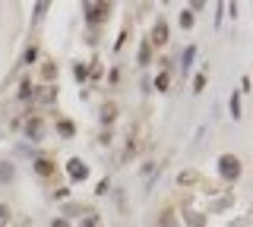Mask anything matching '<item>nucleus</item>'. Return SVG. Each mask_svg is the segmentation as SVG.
Here are the masks:
<instances>
[{
	"instance_id": "1",
	"label": "nucleus",
	"mask_w": 253,
	"mask_h": 227,
	"mask_svg": "<svg viewBox=\"0 0 253 227\" xmlns=\"http://www.w3.org/2000/svg\"><path fill=\"white\" fill-rule=\"evenodd\" d=\"M218 170H222L225 180H237L241 177V161H237L234 155H222L218 158Z\"/></svg>"
},
{
	"instance_id": "2",
	"label": "nucleus",
	"mask_w": 253,
	"mask_h": 227,
	"mask_svg": "<svg viewBox=\"0 0 253 227\" xmlns=\"http://www.w3.org/2000/svg\"><path fill=\"white\" fill-rule=\"evenodd\" d=\"M105 16H108V3H85V19H89L92 25L102 22Z\"/></svg>"
},
{
	"instance_id": "3",
	"label": "nucleus",
	"mask_w": 253,
	"mask_h": 227,
	"mask_svg": "<svg viewBox=\"0 0 253 227\" xmlns=\"http://www.w3.org/2000/svg\"><path fill=\"white\" fill-rule=\"evenodd\" d=\"M66 170H70L73 180H85V177H89V164H83L79 158H73V161L66 164Z\"/></svg>"
},
{
	"instance_id": "4",
	"label": "nucleus",
	"mask_w": 253,
	"mask_h": 227,
	"mask_svg": "<svg viewBox=\"0 0 253 227\" xmlns=\"http://www.w3.org/2000/svg\"><path fill=\"white\" fill-rule=\"evenodd\" d=\"M152 41H155L158 48H162V44L168 41V25H165L162 19H158V22H155V29H152V38H149V44H152Z\"/></svg>"
},
{
	"instance_id": "5",
	"label": "nucleus",
	"mask_w": 253,
	"mask_h": 227,
	"mask_svg": "<svg viewBox=\"0 0 253 227\" xmlns=\"http://www.w3.org/2000/svg\"><path fill=\"white\" fill-rule=\"evenodd\" d=\"M114 117H117V104H114V101H108V104L102 108V123H111Z\"/></svg>"
},
{
	"instance_id": "6",
	"label": "nucleus",
	"mask_w": 253,
	"mask_h": 227,
	"mask_svg": "<svg viewBox=\"0 0 253 227\" xmlns=\"http://www.w3.org/2000/svg\"><path fill=\"white\" fill-rule=\"evenodd\" d=\"M177 183H181V186H193V183H199V173L196 170H184L181 177H177Z\"/></svg>"
},
{
	"instance_id": "7",
	"label": "nucleus",
	"mask_w": 253,
	"mask_h": 227,
	"mask_svg": "<svg viewBox=\"0 0 253 227\" xmlns=\"http://www.w3.org/2000/svg\"><path fill=\"white\" fill-rule=\"evenodd\" d=\"M25 130H29V136H32V139H42V120H38V117H32Z\"/></svg>"
},
{
	"instance_id": "8",
	"label": "nucleus",
	"mask_w": 253,
	"mask_h": 227,
	"mask_svg": "<svg viewBox=\"0 0 253 227\" xmlns=\"http://www.w3.org/2000/svg\"><path fill=\"white\" fill-rule=\"evenodd\" d=\"M35 170H38V173H42V177H48V173H51V170H54V164H51V161H48V158H38V161H35Z\"/></svg>"
},
{
	"instance_id": "9",
	"label": "nucleus",
	"mask_w": 253,
	"mask_h": 227,
	"mask_svg": "<svg viewBox=\"0 0 253 227\" xmlns=\"http://www.w3.org/2000/svg\"><path fill=\"white\" fill-rule=\"evenodd\" d=\"M149 57H152V44L143 41V48H139V63H149Z\"/></svg>"
},
{
	"instance_id": "10",
	"label": "nucleus",
	"mask_w": 253,
	"mask_h": 227,
	"mask_svg": "<svg viewBox=\"0 0 253 227\" xmlns=\"http://www.w3.org/2000/svg\"><path fill=\"white\" fill-rule=\"evenodd\" d=\"M193 57H196V48H187V51H184V63H181L184 70H187V66L193 63Z\"/></svg>"
},
{
	"instance_id": "11",
	"label": "nucleus",
	"mask_w": 253,
	"mask_h": 227,
	"mask_svg": "<svg viewBox=\"0 0 253 227\" xmlns=\"http://www.w3.org/2000/svg\"><path fill=\"white\" fill-rule=\"evenodd\" d=\"M206 85V73H196V79H193V92H203Z\"/></svg>"
},
{
	"instance_id": "12",
	"label": "nucleus",
	"mask_w": 253,
	"mask_h": 227,
	"mask_svg": "<svg viewBox=\"0 0 253 227\" xmlns=\"http://www.w3.org/2000/svg\"><path fill=\"white\" fill-rule=\"evenodd\" d=\"M0 180H13V164H0Z\"/></svg>"
},
{
	"instance_id": "13",
	"label": "nucleus",
	"mask_w": 253,
	"mask_h": 227,
	"mask_svg": "<svg viewBox=\"0 0 253 227\" xmlns=\"http://www.w3.org/2000/svg\"><path fill=\"white\" fill-rule=\"evenodd\" d=\"M155 89H158V92H165V89H168V73H162V76L155 79Z\"/></svg>"
},
{
	"instance_id": "14",
	"label": "nucleus",
	"mask_w": 253,
	"mask_h": 227,
	"mask_svg": "<svg viewBox=\"0 0 253 227\" xmlns=\"http://www.w3.org/2000/svg\"><path fill=\"white\" fill-rule=\"evenodd\" d=\"M6 224H10V208L0 205V227H6Z\"/></svg>"
},
{
	"instance_id": "15",
	"label": "nucleus",
	"mask_w": 253,
	"mask_h": 227,
	"mask_svg": "<svg viewBox=\"0 0 253 227\" xmlns=\"http://www.w3.org/2000/svg\"><path fill=\"white\" fill-rule=\"evenodd\" d=\"M181 25H184V29H190V25H193V13H181Z\"/></svg>"
},
{
	"instance_id": "16",
	"label": "nucleus",
	"mask_w": 253,
	"mask_h": 227,
	"mask_svg": "<svg viewBox=\"0 0 253 227\" xmlns=\"http://www.w3.org/2000/svg\"><path fill=\"white\" fill-rule=\"evenodd\" d=\"M61 132H63V136H73V123H70V120H61Z\"/></svg>"
},
{
	"instance_id": "17",
	"label": "nucleus",
	"mask_w": 253,
	"mask_h": 227,
	"mask_svg": "<svg viewBox=\"0 0 253 227\" xmlns=\"http://www.w3.org/2000/svg\"><path fill=\"white\" fill-rule=\"evenodd\" d=\"M231 117H241V101L237 98H231Z\"/></svg>"
},
{
	"instance_id": "18",
	"label": "nucleus",
	"mask_w": 253,
	"mask_h": 227,
	"mask_svg": "<svg viewBox=\"0 0 253 227\" xmlns=\"http://www.w3.org/2000/svg\"><path fill=\"white\" fill-rule=\"evenodd\" d=\"M54 76H57V66L48 63V66H44V79H54Z\"/></svg>"
},
{
	"instance_id": "19",
	"label": "nucleus",
	"mask_w": 253,
	"mask_h": 227,
	"mask_svg": "<svg viewBox=\"0 0 253 227\" xmlns=\"http://www.w3.org/2000/svg\"><path fill=\"white\" fill-rule=\"evenodd\" d=\"M73 73H76V79H83L85 76V63H76V66H73Z\"/></svg>"
},
{
	"instance_id": "20",
	"label": "nucleus",
	"mask_w": 253,
	"mask_h": 227,
	"mask_svg": "<svg viewBox=\"0 0 253 227\" xmlns=\"http://www.w3.org/2000/svg\"><path fill=\"white\" fill-rule=\"evenodd\" d=\"M29 95H32V85L22 82V92H19V98H29Z\"/></svg>"
},
{
	"instance_id": "21",
	"label": "nucleus",
	"mask_w": 253,
	"mask_h": 227,
	"mask_svg": "<svg viewBox=\"0 0 253 227\" xmlns=\"http://www.w3.org/2000/svg\"><path fill=\"white\" fill-rule=\"evenodd\" d=\"M51 227H66V221H54V224H51Z\"/></svg>"
},
{
	"instance_id": "22",
	"label": "nucleus",
	"mask_w": 253,
	"mask_h": 227,
	"mask_svg": "<svg viewBox=\"0 0 253 227\" xmlns=\"http://www.w3.org/2000/svg\"><path fill=\"white\" fill-rule=\"evenodd\" d=\"M234 227H247V224H244V221H237V224H234Z\"/></svg>"
}]
</instances>
